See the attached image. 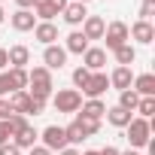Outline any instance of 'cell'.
Returning <instances> with one entry per match:
<instances>
[{
    "label": "cell",
    "instance_id": "obj_1",
    "mask_svg": "<svg viewBox=\"0 0 155 155\" xmlns=\"http://www.w3.org/2000/svg\"><path fill=\"white\" fill-rule=\"evenodd\" d=\"M125 137H128L131 149H143V146H149V140H152V119H140V116H134V119L128 122V128H125Z\"/></svg>",
    "mask_w": 155,
    "mask_h": 155
},
{
    "label": "cell",
    "instance_id": "obj_2",
    "mask_svg": "<svg viewBox=\"0 0 155 155\" xmlns=\"http://www.w3.org/2000/svg\"><path fill=\"white\" fill-rule=\"evenodd\" d=\"M52 107H55L58 113L73 116V113H79V107H82V94L76 91V88H61V91H52Z\"/></svg>",
    "mask_w": 155,
    "mask_h": 155
},
{
    "label": "cell",
    "instance_id": "obj_3",
    "mask_svg": "<svg viewBox=\"0 0 155 155\" xmlns=\"http://www.w3.org/2000/svg\"><path fill=\"white\" fill-rule=\"evenodd\" d=\"M131 37H128V25L125 21H113V25H107V31H104V43H107V49L104 52H116L119 46H125Z\"/></svg>",
    "mask_w": 155,
    "mask_h": 155
},
{
    "label": "cell",
    "instance_id": "obj_4",
    "mask_svg": "<svg viewBox=\"0 0 155 155\" xmlns=\"http://www.w3.org/2000/svg\"><path fill=\"white\" fill-rule=\"evenodd\" d=\"M40 140H43V146H46L52 155L70 146V143H67V134H64V128H61V125H49V128H43Z\"/></svg>",
    "mask_w": 155,
    "mask_h": 155
},
{
    "label": "cell",
    "instance_id": "obj_5",
    "mask_svg": "<svg viewBox=\"0 0 155 155\" xmlns=\"http://www.w3.org/2000/svg\"><path fill=\"white\" fill-rule=\"evenodd\" d=\"M107 88H110V76H107L104 70H97V73H91V76H88V82H85V88H82L79 94H85V97L91 101V97H104V94H107Z\"/></svg>",
    "mask_w": 155,
    "mask_h": 155
},
{
    "label": "cell",
    "instance_id": "obj_6",
    "mask_svg": "<svg viewBox=\"0 0 155 155\" xmlns=\"http://www.w3.org/2000/svg\"><path fill=\"white\" fill-rule=\"evenodd\" d=\"M64 64H67V52H64V46L52 43V46L43 49V67H46V70H61Z\"/></svg>",
    "mask_w": 155,
    "mask_h": 155
},
{
    "label": "cell",
    "instance_id": "obj_7",
    "mask_svg": "<svg viewBox=\"0 0 155 155\" xmlns=\"http://www.w3.org/2000/svg\"><path fill=\"white\" fill-rule=\"evenodd\" d=\"M128 37H134L140 46H149V43L155 40V28H152V21H143V18H137V21L128 28Z\"/></svg>",
    "mask_w": 155,
    "mask_h": 155
},
{
    "label": "cell",
    "instance_id": "obj_8",
    "mask_svg": "<svg viewBox=\"0 0 155 155\" xmlns=\"http://www.w3.org/2000/svg\"><path fill=\"white\" fill-rule=\"evenodd\" d=\"M104 64H107V52H104L101 46H88V49L82 52V67H85V70L97 73V70H104Z\"/></svg>",
    "mask_w": 155,
    "mask_h": 155
},
{
    "label": "cell",
    "instance_id": "obj_9",
    "mask_svg": "<svg viewBox=\"0 0 155 155\" xmlns=\"http://www.w3.org/2000/svg\"><path fill=\"white\" fill-rule=\"evenodd\" d=\"M9 25H12L18 34H25V31H34V28H37V15H34L31 9H15V12L9 15Z\"/></svg>",
    "mask_w": 155,
    "mask_h": 155
},
{
    "label": "cell",
    "instance_id": "obj_10",
    "mask_svg": "<svg viewBox=\"0 0 155 155\" xmlns=\"http://www.w3.org/2000/svg\"><path fill=\"white\" fill-rule=\"evenodd\" d=\"M104 31H107V21L101 15H88L82 21V37L91 43V40H104Z\"/></svg>",
    "mask_w": 155,
    "mask_h": 155
},
{
    "label": "cell",
    "instance_id": "obj_11",
    "mask_svg": "<svg viewBox=\"0 0 155 155\" xmlns=\"http://www.w3.org/2000/svg\"><path fill=\"white\" fill-rule=\"evenodd\" d=\"M61 15H64V21H67L70 28H79V25L88 18V9H85V3H73V0H70Z\"/></svg>",
    "mask_w": 155,
    "mask_h": 155
},
{
    "label": "cell",
    "instance_id": "obj_12",
    "mask_svg": "<svg viewBox=\"0 0 155 155\" xmlns=\"http://www.w3.org/2000/svg\"><path fill=\"white\" fill-rule=\"evenodd\" d=\"M131 82H134V70L131 67H116L110 73V88H116V91H128Z\"/></svg>",
    "mask_w": 155,
    "mask_h": 155
},
{
    "label": "cell",
    "instance_id": "obj_13",
    "mask_svg": "<svg viewBox=\"0 0 155 155\" xmlns=\"http://www.w3.org/2000/svg\"><path fill=\"white\" fill-rule=\"evenodd\" d=\"M131 88L137 91V97H155V76H152V73H140V76H134Z\"/></svg>",
    "mask_w": 155,
    "mask_h": 155
},
{
    "label": "cell",
    "instance_id": "obj_14",
    "mask_svg": "<svg viewBox=\"0 0 155 155\" xmlns=\"http://www.w3.org/2000/svg\"><path fill=\"white\" fill-rule=\"evenodd\" d=\"M37 140H40V131H37L31 122H28L18 134H12V143H15L18 149H31V146H37Z\"/></svg>",
    "mask_w": 155,
    "mask_h": 155
},
{
    "label": "cell",
    "instance_id": "obj_15",
    "mask_svg": "<svg viewBox=\"0 0 155 155\" xmlns=\"http://www.w3.org/2000/svg\"><path fill=\"white\" fill-rule=\"evenodd\" d=\"M6 61H9V67H25V70H28V64H31V49L18 43V46L6 49Z\"/></svg>",
    "mask_w": 155,
    "mask_h": 155
},
{
    "label": "cell",
    "instance_id": "obj_16",
    "mask_svg": "<svg viewBox=\"0 0 155 155\" xmlns=\"http://www.w3.org/2000/svg\"><path fill=\"white\" fill-rule=\"evenodd\" d=\"M88 49V40L82 37V31H70L67 34V40H64V52L67 55H82Z\"/></svg>",
    "mask_w": 155,
    "mask_h": 155
},
{
    "label": "cell",
    "instance_id": "obj_17",
    "mask_svg": "<svg viewBox=\"0 0 155 155\" xmlns=\"http://www.w3.org/2000/svg\"><path fill=\"white\" fill-rule=\"evenodd\" d=\"M34 37H37L43 46H52V43L58 40V28H55V21H37V28H34Z\"/></svg>",
    "mask_w": 155,
    "mask_h": 155
},
{
    "label": "cell",
    "instance_id": "obj_18",
    "mask_svg": "<svg viewBox=\"0 0 155 155\" xmlns=\"http://www.w3.org/2000/svg\"><path fill=\"white\" fill-rule=\"evenodd\" d=\"M79 110H82L79 116H85V119H97V122H101V119L107 116V104H104L101 97H91V101H82V107H79Z\"/></svg>",
    "mask_w": 155,
    "mask_h": 155
},
{
    "label": "cell",
    "instance_id": "obj_19",
    "mask_svg": "<svg viewBox=\"0 0 155 155\" xmlns=\"http://www.w3.org/2000/svg\"><path fill=\"white\" fill-rule=\"evenodd\" d=\"M134 119V113H128V110H122L119 104L116 107H107V122L113 125V128H128V122Z\"/></svg>",
    "mask_w": 155,
    "mask_h": 155
},
{
    "label": "cell",
    "instance_id": "obj_20",
    "mask_svg": "<svg viewBox=\"0 0 155 155\" xmlns=\"http://www.w3.org/2000/svg\"><path fill=\"white\" fill-rule=\"evenodd\" d=\"M6 101H9V110L15 116H28V107H31V94L28 91H12Z\"/></svg>",
    "mask_w": 155,
    "mask_h": 155
},
{
    "label": "cell",
    "instance_id": "obj_21",
    "mask_svg": "<svg viewBox=\"0 0 155 155\" xmlns=\"http://www.w3.org/2000/svg\"><path fill=\"white\" fill-rule=\"evenodd\" d=\"M113 55H116V64H119V67H131V64L137 61V49H134L131 43H125V46H119V49H116Z\"/></svg>",
    "mask_w": 155,
    "mask_h": 155
},
{
    "label": "cell",
    "instance_id": "obj_22",
    "mask_svg": "<svg viewBox=\"0 0 155 155\" xmlns=\"http://www.w3.org/2000/svg\"><path fill=\"white\" fill-rule=\"evenodd\" d=\"M6 73H9V82L15 91H28V70L25 67H9Z\"/></svg>",
    "mask_w": 155,
    "mask_h": 155
},
{
    "label": "cell",
    "instance_id": "obj_23",
    "mask_svg": "<svg viewBox=\"0 0 155 155\" xmlns=\"http://www.w3.org/2000/svg\"><path fill=\"white\" fill-rule=\"evenodd\" d=\"M137 104H140V97H137V91H134V88H128V91H119V107H122V110L134 113V110H137Z\"/></svg>",
    "mask_w": 155,
    "mask_h": 155
},
{
    "label": "cell",
    "instance_id": "obj_24",
    "mask_svg": "<svg viewBox=\"0 0 155 155\" xmlns=\"http://www.w3.org/2000/svg\"><path fill=\"white\" fill-rule=\"evenodd\" d=\"M76 125L82 128L85 140H88V137H94V134L101 131V122H97V119H85V116H76Z\"/></svg>",
    "mask_w": 155,
    "mask_h": 155
},
{
    "label": "cell",
    "instance_id": "obj_25",
    "mask_svg": "<svg viewBox=\"0 0 155 155\" xmlns=\"http://www.w3.org/2000/svg\"><path fill=\"white\" fill-rule=\"evenodd\" d=\"M64 134H67V143H70V146H79V143L85 140V134H82V128H79V125H76V119L64 128Z\"/></svg>",
    "mask_w": 155,
    "mask_h": 155
},
{
    "label": "cell",
    "instance_id": "obj_26",
    "mask_svg": "<svg viewBox=\"0 0 155 155\" xmlns=\"http://www.w3.org/2000/svg\"><path fill=\"white\" fill-rule=\"evenodd\" d=\"M134 113H140V119H152V113H155V97H140V104H137Z\"/></svg>",
    "mask_w": 155,
    "mask_h": 155
},
{
    "label": "cell",
    "instance_id": "obj_27",
    "mask_svg": "<svg viewBox=\"0 0 155 155\" xmlns=\"http://www.w3.org/2000/svg\"><path fill=\"white\" fill-rule=\"evenodd\" d=\"M88 76H91V70H85V67H76V70H73V88H76V91H79V88H85Z\"/></svg>",
    "mask_w": 155,
    "mask_h": 155
},
{
    "label": "cell",
    "instance_id": "obj_28",
    "mask_svg": "<svg viewBox=\"0 0 155 155\" xmlns=\"http://www.w3.org/2000/svg\"><path fill=\"white\" fill-rule=\"evenodd\" d=\"M25 125H28V116H9V119H6V131H9V137L18 134Z\"/></svg>",
    "mask_w": 155,
    "mask_h": 155
},
{
    "label": "cell",
    "instance_id": "obj_29",
    "mask_svg": "<svg viewBox=\"0 0 155 155\" xmlns=\"http://www.w3.org/2000/svg\"><path fill=\"white\" fill-rule=\"evenodd\" d=\"M15 88H12V82H9V73L3 70V73H0V97H9Z\"/></svg>",
    "mask_w": 155,
    "mask_h": 155
},
{
    "label": "cell",
    "instance_id": "obj_30",
    "mask_svg": "<svg viewBox=\"0 0 155 155\" xmlns=\"http://www.w3.org/2000/svg\"><path fill=\"white\" fill-rule=\"evenodd\" d=\"M152 15H155V0H143V3H140V18L149 21Z\"/></svg>",
    "mask_w": 155,
    "mask_h": 155
},
{
    "label": "cell",
    "instance_id": "obj_31",
    "mask_svg": "<svg viewBox=\"0 0 155 155\" xmlns=\"http://www.w3.org/2000/svg\"><path fill=\"white\" fill-rule=\"evenodd\" d=\"M0 155H21V149H18L12 140H6L3 146H0Z\"/></svg>",
    "mask_w": 155,
    "mask_h": 155
},
{
    "label": "cell",
    "instance_id": "obj_32",
    "mask_svg": "<svg viewBox=\"0 0 155 155\" xmlns=\"http://www.w3.org/2000/svg\"><path fill=\"white\" fill-rule=\"evenodd\" d=\"M43 110H46V104H43V101H34V97H31V107H28V116H43Z\"/></svg>",
    "mask_w": 155,
    "mask_h": 155
},
{
    "label": "cell",
    "instance_id": "obj_33",
    "mask_svg": "<svg viewBox=\"0 0 155 155\" xmlns=\"http://www.w3.org/2000/svg\"><path fill=\"white\" fill-rule=\"evenodd\" d=\"M9 116H15V113L9 110V101H6V97H0V122H6Z\"/></svg>",
    "mask_w": 155,
    "mask_h": 155
},
{
    "label": "cell",
    "instance_id": "obj_34",
    "mask_svg": "<svg viewBox=\"0 0 155 155\" xmlns=\"http://www.w3.org/2000/svg\"><path fill=\"white\" fill-rule=\"evenodd\" d=\"M67 3H70V0H49V6H52V9L58 12V15L64 12V6H67Z\"/></svg>",
    "mask_w": 155,
    "mask_h": 155
},
{
    "label": "cell",
    "instance_id": "obj_35",
    "mask_svg": "<svg viewBox=\"0 0 155 155\" xmlns=\"http://www.w3.org/2000/svg\"><path fill=\"white\" fill-rule=\"evenodd\" d=\"M28 152H31V155H52V152H49V149H46L43 143H40V146H31Z\"/></svg>",
    "mask_w": 155,
    "mask_h": 155
},
{
    "label": "cell",
    "instance_id": "obj_36",
    "mask_svg": "<svg viewBox=\"0 0 155 155\" xmlns=\"http://www.w3.org/2000/svg\"><path fill=\"white\" fill-rule=\"evenodd\" d=\"M9 140V131H6V122H0V146Z\"/></svg>",
    "mask_w": 155,
    "mask_h": 155
},
{
    "label": "cell",
    "instance_id": "obj_37",
    "mask_svg": "<svg viewBox=\"0 0 155 155\" xmlns=\"http://www.w3.org/2000/svg\"><path fill=\"white\" fill-rule=\"evenodd\" d=\"M97 155H122V152H119V149H116V146H104V149H101V152H97Z\"/></svg>",
    "mask_w": 155,
    "mask_h": 155
},
{
    "label": "cell",
    "instance_id": "obj_38",
    "mask_svg": "<svg viewBox=\"0 0 155 155\" xmlns=\"http://www.w3.org/2000/svg\"><path fill=\"white\" fill-rule=\"evenodd\" d=\"M9 67V61H6V49H0V73H3Z\"/></svg>",
    "mask_w": 155,
    "mask_h": 155
},
{
    "label": "cell",
    "instance_id": "obj_39",
    "mask_svg": "<svg viewBox=\"0 0 155 155\" xmlns=\"http://www.w3.org/2000/svg\"><path fill=\"white\" fill-rule=\"evenodd\" d=\"M15 6H18V9H31V6H34V0H15Z\"/></svg>",
    "mask_w": 155,
    "mask_h": 155
},
{
    "label": "cell",
    "instance_id": "obj_40",
    "mask_svg": "<svg viewBox=\"0 0 155 155\" xmlns=\"http://www.w3.org/2000/svg\"><path fill=\"white\" fill-rule=\"evenodd\" d=\"M58 155H79V152H76V146H67V149H61Z\"/></svg>",
    "mask_w": 155,
    "mask_h": 155
},
{
    "label": "cell",
    "instance_id": "obj_41",
    "mask_svg": "<svg viewBox=\"0 0 155 155\" xmlns=\"http://www.w3.org/2000/svg\"><path fill=\"white\" fill-rule=\"evenodd\" d=\"M122 155H140V149H128V152H122Z\"/></svg>",
    "mask_w": 155,
    "mask_h": 155
},
{
    "label": "cell",
    "instance_id": "obj_42",
    "mask_svg": "<svg viewBox=\"0 0 155 155\" xmlns=\"http://www.w3.org/2000/svg\"><path fill=\"white\" fill-rule=\"evenodd\" d=\"M6 21V12H3V6H0V25H3Z\"/></svg>",
    "mask_w": 155,
    "mask_h": 155
},
{
    "label": "cell",
    "instance_id": "obj_43",
    "mask_svg": "<svg viewBox=\"0 0 155 155\" xmlns=\"http://www.w3.org/2000/svg\"><path fill=\"white\" fill-rule=\"evenodd\" d=\"M82 155H97V152H94V149H88V152H82Z\"/></svg>",
    "mask_w": 155,
    "mask_h": 155
},
{
    "label": "cell",
    "instance_id": "obj_44",
    "mask_svg": "<svg viewBox=\"0 0 155 155\" xmlns=\"http://www.w3.org/2000/svg\"><path fill=\"white\" fill-rule=\"evenodd\" d=\"M73 3H88V0H73Z\"/></svg>",
    "mask_w": 155,
    "mask_h": 155
},
{
    "label": "cell",
    "instance_id": "obj_45",
    "mask_svg": "<svg viewBox=\"0 0 155 155\" xmlns=\"http://www.w3.org/2000/svg\"><path fill=\"white\" fill-rule=\"evenodd\" d=\"M0 6H3V0H0Z\"/></svg>",
    "mask_w": 155,
    "mask_h": 155
}]
</instances>
